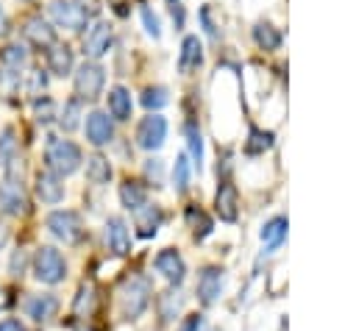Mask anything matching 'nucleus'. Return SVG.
Instances as JSON below:
<instances>
[{
  "mask_svg": "<svg viewBox=\"0 0 356 331\" xmlns=\"http://www.w3.org/2000/svg\"><path fill=\"white\" fill-rule=\"evenodd\" d=\"M31 267H33L36 281H42V284H61L67 278V261H64V256L53 245L36 248Z\"/></svg>",
  "mask_w": 356,
  "mask_h": 331,
  "instance_id": "3",
  "label": "nucleus"
},
{
  "mask_svg": "<svg viewBox=\"0 0 356 331\" xmlns=\"http://www.w3.org/2000/svg\"><path fill=\"white\" fill-rule=\"evenodd\" d=\"M72 67H75L72 50H70L67 45H50V50H47V70H50L53 75L64 78V75L72 72Z\"/></svg>",
  "mask_w": 356,
  "mask_h": 331,
  "instance_id": "19",
  "label": "nucleus"
},
{
  "mask_svg": "<svg viewBox=\"0 0 356 331\" xmlns=\"http://www.w3.org/2000/svg\"><path fill=\"white\" fill-rule=\"evenodd\" d=\"M253 39H256V45H259L261 50H275V47L281 45V31H278L275 25H270V22H256Z\"/></svg>",
  "mask_w": 356,
  "mask_h": 331,
  "instance_id": "26",
  "label": "nucleus"
},
{
  "mask_svg": "<svg viewBox=\"0 0 356 331\" xmlns=\"http://www.w3.org/2000/svg\"><path fill=\"white\" fill-rule=\"evenodd\" d=\"M167 139V120L161 114H147L136 128V145L145 150H159Z\"/></svg>",
  "mask_w": 356,
  "mask_h": 331,
  "instance_id": "9",
  "label": "nucleus"
},
{
  "mask_svg": "<svg viewBox=\"0 0 356 331\" xmlns=\"http://www.w3.org/2000/svg\"><path fill=\"white\" fill-rule=\"evenodd\" d=\"M6 242V225H0V245Z\"/></svg>",
  "mask_w": 356,
  "mask_h": 331,
  "instance_id": "45",
  "label": "nucleus"
},
{
  "mask_svg": "<svg viewBox=\"0 0 356 331\" xmlns=\"http://www.w3.org/2000/svg\"><path fill=\"white\" fill-rule=\"evenodd\" d=\"M236 200H239L236 186H234L231 181H222L220 189H217V197H214V209H217L220 220H225V223H234V220H236V214H239Z\"/></svg>",
  "mask_w": 356,
  "mask_h": 331,
  "instance_id": "17",
  "label": "nucleus"
},
{
  "mask_svg": "<svg viewBox=\"0 0 356 331\" xmlns=\"http://www.w3.org/2000/svg\"><path fill=\"white\" fill-rule=\"evenodd\" d=\"M103 83H106V70L97 61L89 58V61L78 64V70H75V92H78V100H95L103 92Z\"/></svg>",
  "mask_w": 356,
  "mask_h": 331,
  "instance_id": "6",
  "label": "nucleus"
},
{
  "mask_svg": "<svg viewBox=\"0 0 356 331\" xmlns=\"http://www.w3.org/2000/svg\"><path fill=\"white\" fill-rule=\"evenodd\" d=\"M8 28H11L8 14H6V11H3V6H0V36H6V33H8Z\"/></svg>",
  "mask_w": 356,
  "mask_h": 331,
  "instance_id": "44",
  "label": "nucleus"
},
{
  "mask_svg": "<svg viewBox=\"0 0 356 331\" xmlns=\"http://www.w3.org/2000/svg\"><path fill=\"white\" fill-rule=\"evenodd\" d=\"M200 17H203V25H206V33H209V36H217V28H214L211 19H209V8H203Z\"/></svg>",
  "mask_w": 356,
  "mask_h": 331,
  "instance_id": "43",
  "label": "nucleus"
},
{
  "mask_svg": "<svg viewBox=\"0 0 356 331\" xmlns=\"http://www.w3.org/2000/svg\"><path fill=\"white\" fill-rule=\"evenodd\" d=\"M120 203L125 206V209H131V211H139L142 206H147V189H145V184H139V181H122L120 184Z\"/></svg>",
  "mask_w": 356,
  "mask_h": 331,
  "instance_id": "22",
  "label": "nucleus"
},
{
  "mask_svg": "<svg viewBox=\"0 0 356 331\" xmlns=\"http://www.w3.org/2000/svg\"><path fill=\"white\" fill-rule=\"evenodd\" d=\"M0 331H25L19 320H0Z\"/></svg>",
  "mask_w": 356,
  "mask_h": 331,
  "instance_id": "41",
  "label": "nucleus"
},
{
  "mask_svg": "<svg viewBox=\"0 0 356 331\" xmlns=\"http://www.w3.org/2000/svg\"><path fill=\"white\" fill-rule=\"evenodd\" d=\"M11 303H14V298H11V292L0 286V312H6V309H8Z\"/></svg>",
  "mask_w": 356,
  "mask_h": 331,
  "instance_id": "42",
  "label": "nucleus"
},
{
  "mask_svg": "<svg viewBox=\"0 0 356 331\" xmlns=\"http://www.w3.org/2000/svg\"><path fill=\"white\" fill-rule=\"evenodd\" d=\"M50 17L58 28L83 31L89 25V19L95 17V8H89L83 0H53L50 3Z\"/></svg>",
  "mask_w": 356,
  "mask_h": 331,
  "instance_id": "4",
  "label": "nucleus"
},
{
  "mask_svg": "<svg viewBox=\"0 0 356 331\" xmlns=\"http://www.w3.org/2000/svg\"><path fill=\"white\" fill-rule=\"evenodd\" d=\"M178 331H209V320L203 314H189V317H184Z\"/></svg>",
  "mask_w": 356,
  "mask_h": 331,
  "instance_id": "38",
  "label": "nucleus"
},
{
  "mask_svg": "<svg viewBox=\"0 0 356 331\" xmlns=\"http://www.w3.org/2000/svg\"><path fill=\"white\" fill-rule=\"evenodd\" d=\"M161 172H164L161 159H147V161H145V175L153 178V184H161V178H164Z\"/></svg>",
  "mask_w": 356,
  "mask_h": 331,
  "instance_id": "39",
  "label": "nucleus"
},
{
  "mask_svg": "<svg viewBox=\"0 0 356 331\" xmlns=\"http://www.w3.org/2000/svg\"><path fill=\"white\" fill-rule=\"evenodd\" d=\"M184 134H186V147H189V156H192V164L200 170L203 164V134L195 122H186L184 125Z\"/></svg>",
  "mask_w": 356,
  "mask_h": 331,
  "instance_id": "28",
  "label": "nucleus"
},
{
  "mask_svg": "<svg viewBox=\"0 0 356 331\" xmlns=\"http://www.w3.org/2000/svg\"><path fill=\"white\" fill-rule=\"evenodd\" d=\"M83 156H81V147L70 139H61V136H47V145H44V164L50 172H56L58 178L64 175H72L78 167H81Z\"/></svg>",
  "mask_w": 356,
  "mask_h": 331,
  "instance_id": "1",
  "label": "nucleus"
},
{
  "mask_svg": "<svg viewBox=\"0 0 356 331\" xmlns=\"http://www.w3.org/2000/svg\"><path fill=\"white\" fill-rule=\"evenodd\" d=\"M150 303V284L142 275H131L120 286V314L122 320H136Z\"/></svg>",
  "mask_w": 356,
  "mask_h": 331,
  "instance_id": "2",
  "label": "nucleus"
},
{
  "mask_svg": "<svg viewBox=\"0 0 356 331\" xmlns=\"http://www.w3.org/2000/svg\"><path fill=\"white\" fill-rule=\"evenodd\" d=\"M25 64H28V50H25V45L11 42L8 47L0 50V81H3V83H17V81H19V72L25 70Z\"/></svg>",
  "mask_w": 356,
  "mask_h": 331,
  "instance_id": "8",
  "label": "nucleus"
},
{
  "mask_svg": "<svg viewBox=\"0 0 356 331\" xmlns=\"http://www.w3.org/2000/svg\"><path fill=\"white\" fill-rule=\"evenodd\" d=\"M56 117H58V125H61L64 131H75V128L81 125V100H78V97H70V100L64 103V108H61Z\"/></svg>",
  "mask_w": 356,
  "mask_h": 331,
  "instance_id": "29",
  "label": "nucleus"
},
{
  "mask_svg": "<svg viewBox=\"0 0 356 331\" xmlns=\"http://www.w3.org/2000/svg\"><path fill=\"white\" fill-rule=\"evenodd\" d=\"M186 223H189V228H192V234H195L197 239L209 236L211 228H214L211 217H209L203 209H197V206H189V209H186Z\"/></svg>",
  "mask_w": 356,
  "mask_h": 331,
  "instance_id": "27",
  "label": "nucleus"
},
{
  "mask_svg": "<svg viewBox=\"0 0 356 331\" xmlns=\"http://www.w3.org/2000/svg\"><path fill=\"white\" fill-rule=\"evenodd\" d=\"M286 239V217H270L264 225H261V242L275 250L281 242Z\"/></svg>",
  "mask_w": 356,
  "mask_h": 331,
  "instance_id": "24",
  "label": "nucleus"
},
{
  "mask_svg": "<svg viewBox=\"0 0 356 331\" xmlns=\"http://www.w3.org/2000/svg\"><path fill=\"white\" fill-rule=\"evenodd\" d=\"M222 286H225V270L217 267V264H206L200 273H197V284H195V292H197V300L203 306H214L222 295Z\"/></svg>",
  "mask_w": 356,
  "mask_h": 331,
  "instance_id": "7",
  "label": "nucleus"
},
{
  "mask_svg": "<svg viewBox=\"0 0 356 331\" xmlns=\"http://www.w3.org/2000/svg\"><path fill=\"white\" fill-rule=\"evenodd\" d=\"M44 89H47V75H44L42 70H33V72H28V95L39 100V95H42Z\"/></svg>",
  "mask_w": 356,
  "mask_h": 331,
  "instance_id": "36",
  "label": "nucleus"
},
{
  "mask_svg": "<svg viewBox=\"0 0 356 331\" xmlns=\"http://www.w3.org/2000/svg\"><path fill=\"white\" fill-rule=\"evenodd\" d=\"M203 64V45L197 36H184L181 42V53H178V70L184 75H189L192 70H197Z\"/></svg>",
  "mask_w": 356,
  "mask_h": 331,
  "instance_id": "18",
  "label": "nucleus"
},
{
  "mask_svg": "<svg viewBox=\"0 0 356 331\" xmlns=\"http://www.w3.org/2000/svg\"><path fill=\"white\" fill-rule=\"evenodd\" d=\"M170 103V92L164 89V86H147L145 92H142V106L147 108V111H159V108H164Z\"/></svg>",
  "mask_w": 356,
  "mask_h": 331,
  "instance_id": "33",
  "label": "nucleus"
},
{
  "mask_svg": "<svg viewBox=\"0 0 356 331\" xmlns=\"http://www.w3.org/2000/svg\"><path fill=\"white\" fill-rule=\"evenodd\" d=\"M22 33H25V39L33 42L36 47H50V45H56V31H53V25H50L47 19H42V17L25 19Z\"/></svg>",
  "mask_w": 356,
  "mask_h": 331,
  "instance_id": "16",
  "label": "nucleus"
},
{
  "mask_svg": "<svg viewBox=\"0 0 356 331\" xmlns=\"http://www.w3.org/2000/svg\"><path fill=\"white\" fill-rule=\"evenodd\" d=\"M17 159V136L14 128H3L0 134V170H6Z\"/></svg>",
  "mask_w": 356,
  "mask_h": 331,
  "instance_id": "32",
  "label": "nucleus"
},
{
  "mask_svg": "<svg viewBox=\"0 0 356 331\" xmlns=\"http://www.w3.org/2000/svg\"><path fill=\"white\" fill-rule=\"evenodd\" d=\"M106 245L117 256H125L131 250V234H128V225H125L122 217H108L106 220Z\"/></svg>",
  "mask_w": 356,
  "mask_h": 331,
  "instance_id": "14",
  "label": "nucleus"
},
{
  "mask_svg": "<svg viewBox=\"0 0 356 331\" xmlns=\"http://www.w3.org/2000/svg\"><path fill=\"white\" fill-rule=\"evenodd\" d=\"M36 197L42 203H50V206L61 203L64 200V184H61V178L56 172H50V170H42L36 175Z\"/></svg>",
  "mask_w": 356,
  "mask_h": 331,
  "instance_id": "15",
  "label": "nucleus"
},
{
  "mask_svg": "<svg viewBox=\"0 0 356 331\" xmlns=\"http://www.w3.org/2000/svg\"><path fill=\"white\" fill-rule=\"evenodd\" d=\"M86 139L95 147H103L114 139V122L106 111H89L86 114Z\"/></svg>",
  "mask_w": 356,
  "mask_h": 331,
  "instance_id": "13",
  "label": "nucleus"
},
{
  "mask_svg": "<svg viewBox=\"0 0 356 331\" xmlns=\"http://www.w3.org/2000/svg\"><path fill=\"white\" fill-rule=\"evenodd\" d=\"M86 178H89V184H97V186L108 184L111 181V164H108V159H103L100 153L89 156L86 159Z\"/></svg>",
  "mask_w": 356,
  "mask_h": 331,
  "instance_id": "25",
  "label": "nucleus"
},
{
  "mask_svg": "<svg viewBox=\"0 0 356 331\" xmlns=\"http://www.w3.org/2000/svg\"><path fill=\"white\" fill-rule=\"evenodd\" d=\"M28 211V195L22 189V181H14V178H6L0 184V214H8V217H19Z\"/></svg>",
  "mask_w": 356,
  "mask_h": 331,
  "instance_id": "10",
  "label": "nucleus"
},
{
  "mask_svg": "<svg viewBox=\"0 0 356 331\" xmlns=\"http://www.w3.org/2000/svg\"><path fill=\"white\" fill-rule=\"evenodd\" d=\"M111 42H114V28L108 22H95L83 36V53L92 61H97L100 56H106L111 50Z\"/></svg>",
  "mask_w": 356,
  "mask_h": 331,
  "instance_id": "11",
  "label": "nucleus"
},
{
  "mask_svg": "<svg viewBox=\"0 0 356 331\" xmlns=\"http://www.w3.org/2000/svg\"><path fill=\"white\" fill-rule=\"evenodd\" d=\"M8 270H11V275H22V270H25V253L22 250H14Z\"/></svg>",
  "mask_w": 356,
  "mask_h": 331,
  "instance_id": "40",
  "label": "nucleus"
},
{
  "mask_svg": "<svg viewBox=\"0 0 356 331\" xmlns=\"http://www.w3.org/2000/svg\"><path fill=\"white\" fill-rule=\"evenodd\" d=\"M161 223H164V214H161V209L159 206H142L139 211H136V234L139 236H156V231L161 228Z\"/></svg>",
  "mask_w": 356,
  "mask_h": 331,
  "instance_id": "23",
  "label": "nucleus"
},
{
  "mask_svg": "<svg viewBox=\"0 0 356 331\" xmlns=\"http://www.w3.org/2000/svg\"><path fill=\"white\" fill-rule=\"evenodd\" d=\"M33 111H36V122H42V125H47V122L56 120V103H53L50 97L36 100V103H33Z\"/></svg>",
  "mask_w": 356,
  "mask_h": 331,
  "instance_id": "35",
  "label": "nucleus"
},
{
  "mask_svg": "<svg viewBox=\"0 0 356 331\" xmlns=\"http://www.w3.org/2000/svg\"><path fill=\"white\" fill-rule=\"evenodd\" d=\"M44 225L64 245H78L83 239V231H86L83 223H81V217H78V211H72V209H56V211H50L47 220H44Z\"/></svg>",
  "mask_w": 356,
  "mask_h": 331,
  "instance_id": "5",
  "label": "nucleus"
},
{
  "mask_svg": "<svg viewBox=\"0 0 356 331\" xmlns=\"http://www.w3.org/2000/svg\"><path fill=\"white\" fill-rule=\"evenodd\" d=\"M142 22H145V31H147L153 39H159V36H161V22H159V17H156L147 6L142 8Z\"/></svg>",
  "mask_w": 356,
  "mask_h": 331,
  "instance_id": "37",
  "label": "nucleus"
},
{
  "mask_svg": "<svg viewBox=\"0 0 356 331\" xmlns=\"http://www.w3.org/2000/svg\"><path fill=\"white\" fill-rule=\"evenodd\" d=\"M189 178H192V161L181 153L175 159V167H172V186H175L178 195H184L189 189Z\"/></svg>",
  "mask_w": 356,
  "mask_h": 331,
  "instance_id": "31",
  "label": "nucleus"
},
{
  "mask_svg": "<svg viewBox=\"0 0 356 331\" xmlns=\"http://www.w3.org/2000/svg\"><path fill=\"white\" fill-rule=\"evenodd\" d=\"M170 3H172V6H175V3H178V0H170Z\"/></svg>",
  "mask_w": 356,
  "mask_h": 331,
  "instance_id": "46",
  "label": "nucleus"
},
{
  "mask_svg": "<svg viewBox=\"0 0 356 331\" xmlns=\"http://www.w3.org/2000/svg\"><path fill=\"white\" fill-rule=\"evenodd\" d=\"M25 312H28L31 320H36V323H47L50 317H56V312H58V300H56L53 295H31L28 303H25Z\"/></svg>",
  "mask_w": 356,
  "mask_h": 331,
  "instance_id": "20",
  "label": "nucleus"
},
{
  "mask_svg": "<svg viewBox=\"0 0 356 331\" xmlns=\"http://www.w3.org/2000/svg\"><path fill=\"white\" fill-rule=\"evenodd\" d=\"M178 309H181V295H178V292H164V295L159 298V314H161L164 320H172V317L178 314Z\"/></svg>",
  "mask_w": 356,
  "mask_h": 331,
  "instance_id": "34",
  "label": "nucleus"
},
{
  "mask_svg": "<svg viewBox=\"0 0 356 331\" xmlns=\"http://www.w3.org/2000/svg\"><path fill=\"white\" fill-rule=\"evenodd\" d=\"M134 111V100H131V92L125 86H111L108 89V114L120 122H125Z\"/></svg>",
  "mask_w": 356,
  "mask_h": 331,
  "instance_id": "21",
  "label": "nucleus"
},
{
  "mask_svg": "<svg viewBox=\"0 0 356 331\" xmlns=\"http://www.w3.org/2000/svg\"><path fill=\"white\" fill-rule=\"evenodd\" d=\"M153 264H156V273H159L164 281H170L172 286H178V284L184 281V275H186V264H184L181 253L172 250V248H164V250L156 256Z\"/></svg>",
  "mask_w": 356,
  "mask_h": 331,
  "instance_id": "12",
  "label": "nucleus"
},
{
  "mask_svg": "<svg viewBox=\"0 0 356 331\" xmlns=\"http://www.w3.org/2000/svg\"><path fill=\"white\" fill-rule=\"evenodd\" d=\"M273 147V131H261V128H250L248 134V142H245V153L250 156H259L264 150Z\"/></svg>",
  "mask_w": 356,
  "mask_h": 331,
  "instance_id": "30",
  "label": "nucleus"
}]
</instances>
